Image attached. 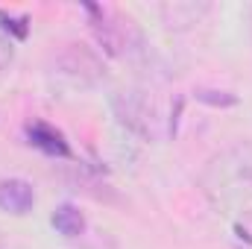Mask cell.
I'll return each instance as SVG.
<instances>
[{
	"instance_id": "277c9868",
	"label": "cell",
	"mask_w": 252,
	"mask_h": 249,
	"mask_svg": "<svg viewBox=\"0 0 252 249\" xmlns=\"http://www.w3.org/2000/svg\"><path fill=\"white\" fill-rule=\"evenodd\" d=\"M35 202V190L27 179H3L0 182V211L27 214Z\"/></svg>"
},
{
	"instance_id": "3957f363",
	"label": "cell",
	"mask_w": 252,
	"mask_h": 249,
	"mask_svg": "<svg viewBox=\"0 0 252 249\" xmlns=\"http://www.w3.org/2000/svg\"><path fill=\"white\" fill-rule=\"evenodd\" d=\"M112 106H115L118 121H121L126 129H132L135 135L150 138V141L158 138V112H156V106H153L144 94H138V91L118 94V97L112 100Z\"/></svg>"
},
{
	"instance_id": "30bf717a",
	"label": "cell",
	"mask_w": 252,
	"mask_h": 249,
	"mask_svg": "<svg viewBox=\"0 0 252 249\" xmlns=\"http://www.w3.org/2000/svg\"><path fill=\"white\" fill-rule=\"evenodd\" d=\"M247 15H250V32H252V6H250V12H247Z\"/></svg>"
},
{
	"instance_id": "ba28073f",
	"label": "cell",
	"mask_w": 252,
	"mask_h": 249,
	"mask_svg": "<svg viewBox=\"0 0 252 249\" xmlns=\"http://www.w3.org/2000/svg\"><path fill=\"white\" fill-rule=\"evenodd\" d=\"M193 97L205 106H214V109H232L238 106V97L232 91H220V88H196Z\"/></svg>"
},
{
	"instance_id": "9c48e42d",
	"label": "cell",
	"mask_w": 252,
	"mask_h": 249,
	"mask_svg": "<svg viewBox=\"0 0 252 249\" xmlns=\"http://www.w3.org/2000/svg\"><path fill=\"white\" fill-rule=\"evenodd\" d=\"M12 59H15V44L6 32H0V73L12 64Z\"/></svg>"
},
{
	"instance_id": "5b68a950",
	"label": "cell",
	"mask_w": 252,
	"mask_h": 249,
	"mask_svg": "<svg viewBox=\"0 0 252 249\" xmlns=\"http://www.w3.org/2000/svg\"><path fill=\"white\" fill-rule=\"evenodd\" d=\"M27 141L32 144V147H38V150H44V153H50V156H70V147H67V141L62 138V132H56L53 126L41 124V121H35V124H27Z\"/></svg>"
},
{
	"instance_id": "52a82bcc",
	"label": "cell",
	"mask_w": 252,
	"mask_h": 249,
	"mask_svg": "<svg viewBox=\"0 0 252 249\" xmlns=\"http://www.w3.org/2000/svg\"><path fill=\"white\" fill-rule=\"evenodd\" d=\"M208 6H196V3H173V6H164L161 15L167 24H196L199 12H205Z\"/></svg>"
},
{
	"instance_id": "7a4b0ae2",
	"label": "cell",
	"mask_w": 252,
	"mask_h": 249,
	"mask_svg": "<svg viewBox=\"0 0 252 249\" xmlns=\"http://www.w3.org/2000/svg\"><path fill=\"white\" fill-rule=\"evenodd\" d=\"M103 62L85 44H64L50 56V79L64 82L67 88H91L103 79Z\"/></svg>"
},
{
	"instance_id": "8992f818",
	"label": "cell",
	"mask_w": 252,
	"mask_h": 249,
	"mask_svg": "<svg viewBox=\"0 0 252 249\" xmlns=\"http://www.w3.org/2000/svg\"><path fill=\"white\" fill-rule=\"evenodd\" d=\"M50 223H53V229H56L59 235H64V238H76V235H82V229H85L82 211H79L76 205H70V202H64V205H59V208L53 211Z\"/></svg>"
},
{
	"instance_id": "6da1fadb",
	"label": "cell",
	"mask_w": 252,
	"mask_h": 249,
	"mask_svg": "<svg viewBox=\"0 0 252 249\" xmlns=\"http://www.w3.org/2000/svg\"><path fill=\"white\" fill-rule=\"evenodd\" d=\"M205 193L238 217H252V147L217 156L205 170Z\"/></svg>"
}]
</instances>
